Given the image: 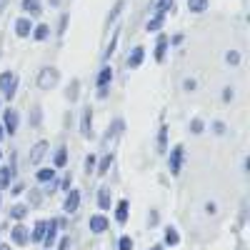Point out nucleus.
<instances>
[{
	"label": "nucleus",
	"mask_w": 250,
	"mask_h": 250,
	"mask_svg": "<svg viewBox=\"0 0 250 250\" xmlns=\"http://www.w3.org/2000/svg\"><path fill=\"white\" fill-rule=\"evenodd\" d=\"M58 80H60V73L58 68H43L38 75V88H43V90H50L58 85Z\"/></svg>",
	"instance_id": "nucleus-1"
},
{
	"label": "nucleus",
	"mask_w": 250,
	"mask_h": 250,
	"mask_svg": "<svg viewBox=\"0 0 250 250\" xmlns=\"http://www.w3.org/2000/svg\"><path fill=\"white\" fill-rule=\"evenodd\" d=\"M15 88H18V75L15 73H3L0 75V93H3L5 98H13L15 95Z\"/></svg>",
	"instance_id": "nucleus-2"
},
{
	"label": "nucleus",
	"mask_w": 250,
	"mask_h": 250,
	"mask_svg": "<svg viewBox=\"0 0 250 250\" xmlns=\"http://www.w3.org/2000/svg\"><path fill=\"white\" fill-rule=\"evenodd\" d=\"M183 163H185V148H183V145H175V148L170 150V173L173 175L180 173Z\"/></svg>",
	"instance_id": "nucleus-3"
},
{
	"label": "nucleus",
	"mask_w": 250,
	"mask_h": 250,
	"mask_svg": "<svg viewBox=\"0 0 250 250\" xmlns=\"http://www.w3.org/2000/svg\"><path fill=\"white\" fill-rule=\"evenodd\" d=\"M18 123H20V115H18V110H13V108H8L5 113H3V128H5V133H15L18 130Z\"/></svg>",
	"instance_id": "nucleus-4"
},
{
	"label": "nucleus",
	"mask_w": 250,
	"mask_h": 250,
	"mask_svg": "<svg viewBox=\"0 0 250 250\" xmlns=\"http://www.w3.org/2000/svg\"><path fill=\"white\" fill-rule=\"evenodd\" d=\"M45 153H48V143H45V140H38V143L33 145V150H30V165L43 163Z\"/></svg>",
	"instance_id": "nucleus-5"
},
{
	"label": "nucleus",
	"mask_w": 250,
	"mask_h": 250,
	"mask_svg": "<svg viewBox=\"0 0 250 250\" xmlns=\"http://www.w3.org/2000/svg\"><path fill=\"white\" fill-rule=\"evenodd\" d=\"M10 238H13V243L15 245H28V228L23 225V223H18L15 228H13V230H10Z\"/></svg>",
	"instance_id": "nucleus-6"
},
{
	"label": "nucleus",
	"mask_w": 250,
	"mask_h": 250,
	"mask_svg": "<svg viewBox=\"0 0 250 250\" xmlns=\"http://www.w3.org/2000/svg\"><path fill=\"white\" fill-rule=\"evenodd\" d=\"M58 228H60V220H50V223L45 225V238H43V245H45V248H53V245H55Z\"/></svg>",
	"instance_id": "nucleus-7"
},
{
	"label": "nucleus",
	"mask_w": 250,
	"mask_h": 250,
	"mask_svg": "<svg viewBox=\"0 0 250 250\" xmlns=\"http://www.w3.org/2000/svg\"><path fill=\"white\" fill-rule=\"evenodd\" d=\"M108 230V218L105 215H90V233L100 235Z\"/></svg>",
	"instance_id": "nucleus-8"
},
{
	"label": "nucleus",
	"mask_w": 250,
	"mask_h": 250,
	"mask_svg": "<svg viewBox=\"0 0 250 250\" xmlns=\"http://www.w3.org/2000/svg\"><path fill=\"white\" fill-rule=\"evenodd\" d=\"M90 130H93V110L85 108V110H83V120H80V133H83V138H90Z\"/></svg>",
	"instance_id": "nucleus-9"
},
{
	"label": "nucleus",
	"mask_w": 250,
	"mask_h": 250,
	"mask_svg": "<svg viewBox=\"0 0 250 250\" xmlns=\"http://www.w3.org/2000/svg\"><path fill=\"white\" fill-rule=\"evenodd\" d=\"M143 60H145V48L138 45V48H133V53H130V58H128V68H130V70L140 68V65H143Z\"/></svg>",
	"instance_id": "nucleus-10"
},
{
	"label": "nucleus",
	"mask_w": 250,
	"mask_h": 250,
	"mask_svg": "<svg viewBox=\"0 0 250 250\" xmlns=\"http://www.w3.org/2000/svg\"><path fill=\"white\" fill-rule=\"evenodd\" d=\"M30 33H33L30 18H18V20H15V35H18V38H28Z\"/></svg>",
	"instance_id": "nucleus-11"
},
{
	"label": "nucleus",
	"mask_w": 250,
	"mask_h": 250,
	"mask_svg": "<svg viewBox=\"0 0 250 250\" xmlns=\"http://www.w3.org/2000/svg\"><path fill=\"white\" fill-rule=\"evenodd\" d=\"M78 205H80V190H70L65 203H62V210H65V213H75Z\"/></svg>",
	"instance_id": "nucleus-12"
},
{
	"label": "nucleus",
	"mask_w": 250,
	"mask_h": 250,
	"mask_svg": "<svg viewBox=\"0 0 250 250\" xmlns=\"http://www.w3.org/2000/svg\"><path fill=\"white\" fill-rule=\"evenodd\" d=\"M168 43H170V40L165 38V35L158 38V45H155V60H158V62L165 60V53H168Z\"/></svg>",
	"instance_id": "nucleus-13"
},
{
	"label": "nucleus",
	"mask_w": 250,
	"mask_h": 250,
	"mask_svg": "<svg viewBox=\"0 0 250 250\" xmlns=\"http://www.w3.org/2000/svg\"><path fill=\"white\" fill-rule=\"evenodd\" d=\"M45 225H48V220H38V223H35L33 235H30L33 243H43V238H45Z\"/></svg>",
	"instance_id": "nucleus-14"
},
{
	"label": "nucleus",
	"mask_w": 250,
	"mask_h": 250,
	"mask_svg": "<svg viewBox=\"0 0 250 250\" xmlns=\"http://www.w3.org/2000/svg\"><path fill=\"white\" fill-rule=\"evenodd\" d=\"M128 208H130V203L128 200H120L118 203V208H115V220L123 225L125 220H128Z\"/></svg>",
	"instance_id": "nucleus-15"
},
{
	"label": "nucleus",
	"mask_w": 250,
	"mask_h": 250,
	"mask_svg": "<svg viewBox=\"0 0 250 250\" xmlns=\"http://www.w3.org/2000/svg\"><path fill=\"white\" fill-rule=\"evenodd\" d=\"M53 163H55V168H65V163H68V148H65V145H60V148L55 150Z\"/></svg>",
	"instance_id": "nucleus-16"
},
{
	"label": "nucleus",
	"mask_w": 250,
	"mask_h": 250,
	"mask_svg": "<svg viewBox=\"0 0 250 250\" xmlns=\"http://www.w3.org/2000/svg\"><path fill=\"white\" fill-rule=\"evenodd\" d=\"M110 80H113V68H103L100 75H98V88H108L110 85Z\"/></svg>",
	"instance_id": "nucleus-17"
},
{
	"label": "nucleus",
	"mask_w": 250,
	"mask_h": 250,
	"mask_svg": "<svg viewBox=\"0 0 250 250\" xmlns=\"http://www.w3.org/2000/svg\"><path fill=\"white\" fill-rule=\"evenodd\" d=\"M23 10H25L30 18L40 15V0H23Z\"/></svg>",
	"instance_id": "nucleus-18"
},
{
	"label": "nucleus",
	"mask_w": 250,
	"mask_h": 250,
	"mask_svg": "<svg viewBox=\"0 0 250 250\" xmlns=\"http://www.w3.org/2000/svg\"><path fill=\"white\" fill-rule=\"evenodd\" d=\"M98 205H100V210H108V208H110V190H108V188H100Z\"/></svg>",
	"instance_id": "nucleus-19"
},
{
	"label": "nucleus",
	"mask_w": 250,
	"mask_h": 250,
	"mask_svg": "<svg viewBox=\"0 0 250 250\" xmlns=\"http://www.w3.org/2000/svg\"><path fill=\"white\" fill-rule=\"evenodd\" d=\"M38 183H53L55 178H58V173L53 170V168H43V170H38Z\"/></svg>",
	"instance_id": "nucleus-20"
},
{
	"label": "nucleus",
	"mask_w": 250,
	"mask_h": 250,
	"mask_svg": "<svg viewBox=\"0 0 250 250\" xmlns=\"http://www.w3.org/2000/svg\"><path fill=\"white\" fill-rule=\"evenodd\" d=\"M165 243H168L170 248L180 243V235H178V230H175L173 225H168V228H165Z\"/></svg>",
	"instance_id": "nucleus-21"
},
{
	"label": "nucleus",
	"mask_w": 250,
	"mask_h": 250,
	"mask_svg": "<svg viewBox=\"0 0 250 250\" xmlns=\"http://www.w3.org/2000/svg\"><path fill=\"white\" fill-rule=\"evenodd\" d=\"M33 38L38 40V43H43V40H48V38H50V25H38V28L33 30Z\"/></svg>",
	"instance_id": "nucleus-22"
},
{
	"label": "nucleus",
	"mask_w": 250,
	"mask_h": 250,
	"mask_svg": "<svg viewBox=\"0 0 250 250\" xmlns=\"http://www.w3.org/2000/svg\"><path fill=\"white\" fill-rule=\"evenodd\" d=\"M208 3H210V0H188V10L190 13H203L208 8Z\"/></svg>",
	"instance_id": "nucleus-23"
},
{
	"label": "nucleus",
	"mask_w": 250,
	"mask_h": 250,
	"mask_svg": "<svg viewBox=\"0 0 250 250\" xmlns=\"http://www.w3.org/2000/svg\"><path fill=\"white\" fill-rule=\"evenodd\" d=\"M28 215V205H13L10 208V218L13 220H23Z\"/></svg>",
	"instance_id": "nucleus-24"
},
{
	"label": "nucleus",
	"mask_w": 250,
	"mask_h": 250,
	"mask_svg": "<svg viewBox=\"0 0 250 250\" xmlns=\"http://www.w3.org/2000/svg\"><path fill=\"white\" fill-rule=\"evenodd\" d=\"M13 170L10 168H0V190H3V188H8L10 185V180H13Z\"/></svg>",
	"instance_id": "nucleus-25"
},
{
	"label": "nucleus",
	"mask_w": 250,
	"mask_h": 250,
	"mask_svg": "<svg viewBox=\"0 0 250 250\" xmlns=\"http://www.w3.org/2000/svg\"><path fill=\"white\" fill-rule=\"evenodd\" d=\"M163 23H165V15H163V13H158L155 18H150V20H148V25H145V28H148V30H160V28H163Z\"/></svg>",
	"instance_id": "nucleus-26"
},
{
	"label": "nucleus",
	"mask_w": 250,
	"mask_h": 250,
	"mask_svg": "<svg viewBox=\"0 0 250 250\" xmlns=\"http://www.w3.org/2000/svg\"><path fill=\"white\" fill-rule=\"evenodd\" d=\"M165 145H168V128H160V135H158V150L160 153H165Z\"/></svg>",
	"instance_id": "nucleus-27"
},
{
	"label": "nucleus",
	"mask_w": 250,
	"mask_h": 250,
	"mask_svg": "<svg viewBox=\"0 0 250 250\" xmlns=\"http://www.w3.org/2000/svg\"><path fill=\"white\" fill-rule=\"evenodd\" d=\"M225 62H228V65H238V62H240V53L238 50H228L225 53Z\"/></svg>",
	"instance_id": "nucleus-28"
},
{
	"label": "nucleus",
	"mask_w": 250,
	"mask_h": 250,
	"mask_svg": "<svg viewBox=\"0 0 250 250\" xmlns=\"http://www.w3.org/2000/svg\"><path fill=\"white\" fill-rule=\"evenodd\" d=\"M123 8H125V3H123V0H118V3H115V8H113V13L108 15V25H110V23H115V18L120 15V10H123Z\"/></svg>",
	"instance_id": "nucleus-29"
},
{
	"label": "nucleus",
	"mask_w": 250,
	"mask_h": 250,
	"mask_svg": "<svg viewBox=\"0 0 250 250\" xmlns=\"http://www.w3.org/2000/svg\"><path fill=\"white\" fill-rule=\"evenodd\" d=\"M110 163H113V155H105V158L100 160V168H98V173H100V175H105V173H108V168H110Z\"/></svg>",
	"instance_id": "nucleus-30"
},
{
	"label": "nucleus",
	"mask_w": 250,
	"mask_h": 250,
	"mask_svg": "<svg viewBox=\"0 0 250 250\" xmlns=\"http://www.w3.org/2000/svg\"><path fill=\"white\" fill-rule=\"evenodd\" d=\"M203 130H205V123H203L200 118H195V120L190 123V133H195V135H200Z\"/></svg>",
	"instance_id": "nucleus-31"
},
{
	"label": "nucleus",
	"mask_w": 250,
	"mask_h": 250,
	"mask_svg": "<svg viewBox=\"0 0 250 250\" xmlns=\"http://www.w3.org/2000/svg\"><path fill=\"white\" fill-rule=\"evenodd\" d=\"M118 250H133V240H130L128 235H123L120 243H118Z\"/></svg>",
	"instance_id": "nucleus-32"
},
{
	"label": "nucleus",
	"mask_w": 250,
	"mask_h": 250,
	"mask_svg": "<svg viewBox=\"0 0 250 250\" xmlns=\"http://www.w3.org/2000/svg\"><path fill=\"white\" fill-rule=\"evenodd\" d=\"M95 160H98L95 155H88V158H85V173H88V175L95 170Z\"/></svg>",
	"instance_id": "nucleus-33"
},
{
	"label": "nucleus",
	"mask_w": 250,
	"mask_h": 250,
	"mask_svg": "<svg viewBox=\"0 0 250 250\" xmlns=\"http://www.w3.org/2000/svg\"><path fill=\"white\" fill-rule=\"evenodd\" d=\"M115 45H118V33H115V38H113V43H110V45H108V50H105V55H108V58H110V55L115 53Z\"/></svg>",
	"instance_id": "nucleus-34"
},
{
	"label": "nucleus",
	"mask_w": 250,
	"mask_h": 250,
	"mask_svg": "<svg viewBox=\"0 0 250 250\" xmlns=\"http://www.w3.org/2000/svg\"><path fill=\"white\" fill-rule=\"evenodd\" d=\"M33 125H40V105L33 108Z\"/></svg>",
	"instance_id": "nucleus-35"
},
{
	"label": "nucleus",
	"mask_w": 250,
	"mask_h": 250,
	"mask_svg": "<svg viewBox=\"0 0 250 250\" xmlns=\"http://www.w3.org/2000/svg\"><path fill=\"white\" fill-rule=\"evenodd\" d=\"M223 100H225V103L233 100V88H225V90H223Z\"/></svg>",
	"instance_id": "nucleus-36"
},
{
	"label": "nucleus",
	"mask_w": 250,
	"mask_h": 250,
	"mask_svg": "<svg viewBox=\"0 0 250 250\" xmlns=\"http://www.w3.org/2000/svg\"><path fill=\"white\" fill-rule=\"evenodd\" d=\"M213 130H215L218 135H225V125H223V123H213Z\"/></svg>",
	"instance_id": "nucleus-37"
},
{
	"label": "nucleus",
	"mask_w": 250,
	"mask_h": 250,
	"mask_svg": "<svg viewBox=\"0 0 250 250\" xmlns=\"http://www.w3.org/2000/svg\"><path fill=\"white\" fill-rule=\"evenodd\" d=\"M75 93H78V83H73V88H68V98H70V100H75V98H78Z\"/></svg>",
	"instance_id": "nucleus-38"
},
{
	"label": "nucleus",
	"mask_w": 250,
	"mask_h": 250,
	"mask_svg": "<svg viewBox=\"0 0 250 250\" xmlns=\"http://www.w3.org/2000/svg\"><path fill=\"white\" fill-rule=\"evenodd\" d=\"M183 88H185V90H193V88H195V80H185Z\"/></svg>",
	"instance_id": "nucleus-39"
},
{
	"label": "nucleus",
	"mask_w": 250,
	"mask_h": 250,
	"mask_svg": "<svg viewBox=\"0 0 250 250\" xmlns=\"http://www.w3.org/2000/svg\"><path fill=\"white\" fill-rule=\"evenodd\" d=\"M13 193H15V195L23 193V183H15V185H13Z\"/></svg>",
	"instance_id": "nucleus-40"
},
{
	"label": "nucleus",
	"mask_w": 250,
	"mask_h": 250,
	"mask_svg": "<svg viewBox=\"0 0 250 250\" xmlns=\"http://www.w3.org/2000/svg\"><path fill=\"white\" fill-rule=\"evenodd\" d=\"M60 188H62V190H70V178L62 180V183H60Z\"/></svg>",
	"instance_id": "nucleus-41"
},
{
	"label": "nucleus",
	"mask_w": 250,
	"mask_h": 250,
	"mask_svg": "<svg viewBox=\"0 0 250 250\" xmlns=\"http://www.w3.org/2000/svg\"><path fill=\"white\" fill-rule=\"evenodd\" d=\"M68 243H70L68 238H62V240H60V248H58V250H68Z\"/></svg>",
	"instance_id": "nucleus-42"
},
{
	"label": "nucleus",
	"mask_w": 250,
	"mask_h": 250,
	"mask_svg": "<svg viewBox=\"0 0 250 250\" xmlns=\"http://www.w3.org/2000/svg\"><path fill=\"white\" fill-rule=\"evenodd\" d=\"M180 43H183V33H178V35L173 38V45H180Z\"/></svg>",
	"instance_id": "nucleus-43"
},
{
	"label": "nucleus",
	"mask_w": 250,
	"mask_h": 250,
	"mask_svg": "<svg viewBox=\"0 0 250 250\" xmlns=\"http://www.w3.org/2000/svg\"><path fill=\"white\" fill-rule=\"evenodd\" d=\"M5 138V128H3V125H0V140H3Z\"/></svg>",
	"instance_id": "nucleus-44"
},
{
	"label": "nucleus",
	"mask_w": 250,
	"mask_h": 250,
	"mask_svg": "<svg viewBox=\"0 0 250 250\" xmlns=\"http://www.w3.org/2000/svg\"><path fill=\"white\" fill-rule=\"evenodd\" d=\"M62 3V0H50V5H60Z\"/></svg>",
	"instance_id": "nucleus-45"
},
{
	"label": "nucleus",
	"mask_w": 250,
	"mask_h": 250,
	"mask_svg": "<svg viewBox=\"0 0 250 250\" xmlns=\"http://www.w3.org/2000/svg\"><path fill=\"white\" fill-rule=\"evenodd\" d=\"M0 250H13L10 245H0Z\"/></svg>",
	"instance_id": "nucleus-46"
},
{
	"label": "nucleus",
	"mask_w": 250,
	"mask_h": 250,
	"mask_svg": "<svg viewBox=\"0 0 250 250\" xmlns=\"http://www.w3.org/2000/svg\"><path fill=\"white\" fill-rule=\"evenodd\" d=\"M150 250H163V248H160V245H155V248H150Z\"/></svg>",
	"instance_id": "nucleus-47"
},
{
	"label": "nucleus",
	"mask_w": 250,
	"mask_h": 250,
	"mask_svg": "<svg viewBox=\"0 0 250 250\" xmlns=\"http://www.w3.org/2000/svg\"><path fill=\"white\" fill-rule=\"evenodd\" d=\"M0 158H3V153H0Z\"/></svg>",
	"instance_id": "nucleus-48"
}]
</instances>
